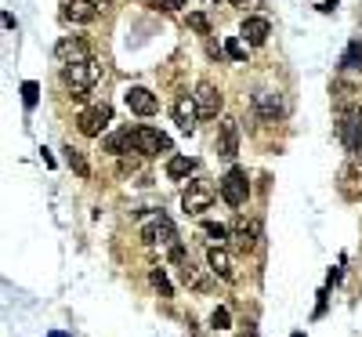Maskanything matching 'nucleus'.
<instances>
[{
  "mask_svg": "<svg viewBox=\"0 0 362 337\" xmlns=\"http://www.w3.org/2000/svg\"><path fill=\"white\" fill-rule=\"evenodd\" d=\"M102 80V66L91 58V62H80V66H62V83L73 91L76 102H83L91 91H95V83Z\"/></svg>",
  "mask_w": 362,
  "mask_h": 337,
  "instance_id": "nucleus-1",
  "label": "nucleus"
},
{
  "mask_svg": "<svg viewBox=\"0 0 362 337\" xmlns=\"http://www.w3.org/2000/svg\"><path fill=\"white\" fill-rule=\"evenodd\" d=\"M337 138L348 153H362V105H348L337 116Z\"/></svg>",
  "mask_w": 362,
  "mask_h": 337,
  "instance_id": "nucleus-2",
  "label": "nucleus"
},
{
  "mask_svg": "<svg viewBox=\"0 0 362 337\" xmlns=\"http://www.w3.org/2000/svg\"><path fill=\"white\" fill-rule=\"evenodd\" d=\"M109 120H113V105L109 102H95L76 116V128H80L83 138H98L105 128H109Z\"/></svg>",
  "mask_w": 362,
  "mask_h": 337,
  "instance_id": "nucleus-3",
  "label": "nucleus"
},
{
  "mask_svg": "<svg viewBox=\"0 0 362 337\" xmlns=\"http://www.w3.org/2000/svg\"><path fill=\"white\" fill-rule=\"evenodd\" d=\"M221 200L228 207H243L250 200V181H246V171L243 167H232V171L221 178Z\"/></svg>",
  "mask_w": 362,
  "mask_h": 337,
  "instance_id": "nucleus-4",
  "label": "nucleus"
},
{
  "mask_svg": "<svg viewBox=\"0 0 362 337\" xmlns=\"http://www.w3.org/2000/svg\"><path fill=\"white\" fill-rule=\"evenodd\" d=\"M210 203H214V188H210L207 181H188L185 193H181V210L185 214H203V210H210Z\"/></svg>",
  "mask_w": 362,
  "mask_h": 337,
  "instance_id": "nucleus-5",
  "label": "nucleus"
},
{
  "mask_svg": "<svg viewBox=\"0 0 362 337\" xmlns=\"http://www.w3.org/2000/svg\"><path fill=\"white\" fill-rule=\"evenodd\" d=\"M55 58L62 66H80V62H91V44L83 36H62L55 44Z\"/></svg>",
  "mask_w": 362,
  "mask_h": 337,
  "instance_id": "nucleus-6",
  "label": "nucleus"
},
{
  "mask_svg": "<svg viewBox=\"0 0 362 337\" xmlns=\"http://www.w3.org/2000/svg\"><path fill=\"white\" fill-rule=\"evenodd\" d=\"M134 153L141 156H160V153H170V138L156 128H134Z\"/></svg>",
  "mask_w": 362,
  "mask_h": 337,
  "instance_id": "nucleus-7",
  "label": "nucleus"
},
{
  "mask_svg": "<svg viewBox=\"0 0 362 337\" xmlns=\"http://www.w3.org/2000/svg\"><path fill=\"white\" fill-rule=\"evenodd\" d=\"M337 188H340L344 200H362V156H351V163L340 171Z\"/></svg>",
  "mask_w": 362,
  "mask_h": 337,
  "instance_id": "nucleus-8",
  "label": "nucleus"
},
{
  "mask_svg": "<svg viewBox=\"0 0 362 337\" xmlns=\"http://www.w3.org/2000/svg\"><path fill=\"white\" fill-rule=\"evenodd\" d=\"M193 98H196V109H200L203 120H214L221 113V91L214 88V83H207V80L196 83V95Z\"/></svg>",
  "mask_w": 362,
  "mask_h": 337,
  "instance_id": "nucleus-9",
  "label": "nucleus"
},
{
  "mask_svg": "<svg viewBox=\"0 0 362 337\" xmlns=\"http://www.w3.org/2000/svg\"><path fill=\"white\" fill-rule=\"evenodd\" d=\"M123 102H127V109L138 113V116H153V113L160 109V98L148 91V88H127Z\"/></svg>",
  "mask_w": 362,
  "mask_h": 337,
  "instance_id": "nucleus-10",
  "label": "nucleus"
},
{
  "mask_svg": "<svg viewBox=\"0 0 362 337\" xmlns=\"http://www.w3.org/2000/svg\"><path fill=\"white\" fill-rule=\"evenodd\" d=\"M145 243H167L170 250L178 247V233H174V225H170V218L167 214H156V221L153 225H145Z\"/></svg>",
  "mask_w": 362,
  "mask_h": 337,
  "instance_id": "nucleus-11",
  "label": "nucleus"
},
{
  "mask_svg": "<svg viewBox=\"0 0 362 337\" xmlns=\"http://www.w3.org/2000/svg\"><path fill=\"white\" fill-rule=\"evenodd\" d=\"M196 120H200L196 98H193V95H181V98L174 102V123H178L185 135H193V131H196Z\"/></svg>",
  "mask_w": 362,
  "mask_h": 337,
  "instance_id": "nucleus-12",
  "label": "nucleus"
},
{
  "mask_svg": "<svg viewBox=\"0 0 362 337\" xmlns=\"http://www.w3.org/2000/svg\"><path fill=\"white\" fill-rule=\"evenodd\" d=\"M62 18H66V22H76V26H88L98 18V8L91 0H66V4H62Z\"/></svg>",
  "mask_w": 362,
  "mask_h": 337,
  "instance_id": "nucleus-13",
  "label": "nucleus"
},
{
  "mask_svg": "<svg viewBox=\"0 0 362 337\" xmlns=\"http://www.w3.org/2000/svg\"><path fill=\"white\" fill-rule=\"evenodd\" d=\"M268 33H272L268 18H261V15H246L243 18V40H246L250 48H261L265 40H268Z\"/></svg>",
  "mask_w": 362,
  "mask_h": 337,
  "instance_id": "nucleus-14",
  "label": "nucleus"
},
{
  "mask_svg": "<svg viewBox=\"0 0 362 337\" xmlns=\"http://www.w3.org/2000/svg\"><path fill=\"white\" fill-rule=\"evenodd\" d=\"M218 153L232 160L239 153V123L236 120H221V135H218Z\"/></svg>",
  "mask_w": 362,
  "mask_h": 337,
  "instance_id": "nucleus-15",
  "label": "nucleus"
},
{
  "mask_svg": "<svg viewBox=\"0 0 362 337\" xmlns=\"http://www.w3.org/2000/svg\"><path fill=\"white\" fill-rule=\"evenodd\" d=\"M232 236H236V247H239L243 254H246V250H253V247H258V240H261V225H258V221H246V218H239V221H236V228H232Z\"/></svg>",
  "mask_w": 362,
  "mask_h": 337,
  "instance_id": "nucleus-16",
  "label": "nucleus"
},
{
  "mask_svg": "<svg viewBox=\"0 0 362 337\" xmlns=\"http://www.w3.org/2000/svg\"><path fill=\"white\" fill-rule=\"evenodd\" d=\"M253 109H258V116H265V120H275V116H283V102L275 91H258L253 95Z\"/></svg>",
  "mask_w": 362,
  "mask_h": 337,
  "instance_id": "nucleus-17",
  "label": "nucleus"
},
{
  "mask_svg": "<svg viewBox=\"0 0 362 337\" xmlns=\"http://www.w3.org/2000/svg\"><path fill=\"white\" fill-rule=\"evenodd\" d=\"M207 265H210V272H214V276H221V280H232V254H228L225 247H210Z\"/></svg>",
  "mask_w": 362,
  "mask_h": 337,
  "instance_id": "nucleus-18",
  "label": "nucleus"
},
{
  "mask_svg": "<svg viewBox=\"0 0 362 337\" xmlns=\"http://www.w3.org/2000/svg\"><path fill=\"white\" fill-rule=\"evenodd\" d=\"M181 283H185V287H193V290H210V276H207L203 268H196L193 261H185V265H181Z\"/></svg>",
  "mask_w": 362,
  "mask_h": 337,
  "instance_id": "nucleus-19",
  "label": "nucleus"
},
{
  "mask_svg": "<svg viewBox=\"0 0 362 337\" xmlns=\"http://www.w3.org/2000/svg\"><path fill=\"white\" fill-rule=\"evenodd\" d=\"M131 149H134V135H131V131H116V135L105 138V153H113V156L131 153Z\"/></svg>",
  "mask_w": 362,
  "mask_h": 337,
  "instance_id": "nucleus-20",
  "label": "nucleus"
},
{
  "mask_svg": "<svg viewBox=\"0 0 362 337\" xmlns=\"http://www.w3.org/2000/svg\"><path fill=\"white\" fill-rule=\"evenodd\" d=\"M193 171H196V160H188V156H170L167 160V178H174V181L188 178Z\"/></svg>",
  "mask_w": 362,
  "mask_h": 337,
  "instance_id": "nucleus-21",
  "label": "nucleus"
},
{
  "mask_svg": "<svg viewBox=\"0 0 362 337\" xmlns=\"http://www.w3.org/2000/svg\"><path fill=\"white\" fill-rule=\"evenodd\" d=\"M200 228H203V236H207L210 243H214V247H225V240H228V228H225L221 221H203Z\"/></svg>",
  "mask_w": 362,
  "mask_h": 337,
  "instance_id": "nucleus-22",
  "label": "nucleus"
},
{
  "mask_svg": "<svg viewBox=\"0 0 362 337\" xmlns=\"http://www.w3.org/2000/svg\"><path fill=\"white\" fill-rule=\"evenodd\" d=\"M340 69H362V40H351L344 58H340Z\"/></svg>",
  "mask_w": 362,
  "mask_h": 337,
  "instance_id": "nucleus-23",
  "label": "nucleus"
},
{
  "mask_svg": "<svg viewBox=\"0 0 362 337\" xmlns=\"http://www.w3.org/2000/svg\"><path fill=\"white\" fill-rule=\"evenodd\" d=\"M66 163L73 167V171H76L80 178H88V174H91V167H88V160H83V153H80V149H73V145L66 149Z\"/></svg>",
  "mask_w": 362,
  "mask_h": 337,
  "instance_id": "nucleus-24",
  "label": "nucleus"
},
{
  "mask_svg": "<svg viewBox=\"0 0 362 337\" xmlns=\"http://www.w3.org/2000/svg\"><path fill=\"white\" fill-rule=\"evenodd\" d=\"M148 280H153V287L160 290V298H174V287H170V280H167L163 268H153V272H148Z\"/></svg>",
  "mask_w": 362,
  "mask_h": 337,
  "instance_id": "nucleus-25",
  "label": "nucleus"
},
{
  "mask_svg": "<svg viewBox=\"0 0 362 337\" xmlns=\"http://www.w3.org/2000/svg\"><path fill=\"white\" fill-rule=\"evenodd\" d=\"M225 55L232 58V62H246V44L239 36H228V44H225Z\"/></svg>",
  "mask_w": 362,
  "mask_h": 337,
  "instance_id": "nucleus-26",
  "label": "nucleus"
},
{
  "mask_svg": "<svg viewBox=\"0 0 362 337\" xmlns=\"http://www.w3.org/2000/svg\"><path fill=\"white\" fill-rule=\"evenodd\" d=\"M188 29H196L200 36H210V18L203 11H193V15H188Z\"/></svg>",
  "mask_w": 362,
  "mask_h": 337,
  "instance_id": "nucleus-27",
  "label": "nucleus"
},
{
  "mask_svg": "<svg viewBox=\"0 0 362 337\" xmlns=\"http://www.w3.org/2000/svg\"><path fill=\"white\" fill-rule=\"evenodd\" d=\"M228 323H232L228 308H214V312H210V326H214V330H228Z\"/></svg>",
  "mask_w": 362,
  "mask_h": 337,
  "instance_id": "nucleus-28",
  "label": "nucleus"
},
{
  "mask_svg": "<svg viewBox=\"0 0 362 337\" xmlns=\"http://www.w3.org/2000/svg\"><path fill=\"white\" fill-rule=\"evenodd\" d=\"M36 98H40V83H36V80H26V83H22V102H26V105H36Z\"/></svg>",
  "mask_w": 362,
  "mask_h": 337,
  "instance_id": "nucleus-29",
  "label": "nucleus"
},
{
  "mask_svg": "<svg viewBox=\"0 0 362 337\" xmlns=\"http://www.w3.org/2000/svg\"><path fill=\"white\" fill-rule=\"evenodd\" d=\"M153 8H160V11H181L185 0H153Z\"/></svg>",
  "mask_w": 362,
  "mask_h": 337,
  "instance_id": "nucleus-30",
  "label": "nucleus"
},
{
  "mask_svg": "<svg viewBox=\"0 0 362 337\" xmlns=\"http://www.w3.org/2000/svg\"><path fill=\"white\" fill-rule=\"evenodd\" d=\"M319 11H323V15H333V11H337V0H323V4H319Z\"/></svg>",
  "mask_w": 362,
  "mask_h": 337,
  "instance_id": "nucleus-31",
  "label": "nucleus"
},
{
  "mask_svg": "<svg viewBox=\"0 0 362 337\" xmlns=\"http://www.w3.org/2000/svg\"><path fill=\"white\" fill-rule=\"evenodd\" d=\"M236 8H261V0H232Z\"/></svg>",
  "mask_w": 362,
  "mask_h": 337,
  "instance_id": "nucleus-32",
  "label": "nucleus"
},
{
  "mask_svg": "<svg viewBox=\"0 0 362 337\" xmlns=\"http://www.w3.org/2000/svg\"><path fill=\"white\" fill-rule=\"evenodd\" d=\"M239 337H261V333H258V330H243Z\"/></svg>",
  "mask_w": 362,
  "mask_h": 337,
  "instance_id": "nucleus-33",
  "label": "nucleus"
},
{
  "mask_svg": "<svg viewBox=\"0 0 362 337\" xmlns=\"http://www.w3.org/2000/svg\"><path fill=\"white\" fill-rule=\"evenodd\" d=\"M48 337H69V333H62V330H51V333H48Z\"/></svg>",
  "mask_w": 362,
  "mask_h": 337,
  "instance_id": "nucleus-34",
  "label": "nucleus"
},
{
  "mask_svg": "<svg viewBox=\"0 0 362 337\" xmlns=\"http://www.w3.org/2000/svg\"><path fill=\"white\" fill-rule=\"evenodd\" d=\"M207 4H221V0H207Z\"/></svg>",
  "mask_w": 362,
  "mask_h": 337,
  "instance_id": "nucleus-35",
  "label": "nucleus"
},
{
  "mask_svg": "<svg viewBox=\"0 0 362 337\" xmlns=\"http://www.w3.org/2000/svg\"><path fill=\"white\" fill-rule=\"evenodd\" d=\"M293 337H305V333H293Z\"/></svg>",
  "mask_w": 362,
  "mask_h": 337,
  "instance_id": "nucleus-36",
  "label": "nucleus"
}]
</instances>
